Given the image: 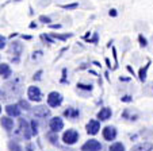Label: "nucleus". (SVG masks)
Masks as SVG:
<instances>
[{
	"mask_svg": "<svg viewBox=\"0 0 153 151\" xmlns=\"http://www.w3.org/2000/svg\"><path fill=\"white\" fill-rule=\"evenodd\" d=\"M90 37H91V32H90V31H88V32H87V34H85V35H84V37H83V38H84V39H85V41H87V39H88V38H90Z\"/></svg>",
	"mask_w": 153,
	"mask_h": 151,
	"instance_id": "79ce46f5",
	"label": "nucleus"
},
{
	"mask_svg": "<svg viewBox=\"0 0 153 151\" xmlns=\"http://www.w3.org/2000/svg\"><path fill=\"white\" fill-rule=\"evenodd\" d=\"M27 97H29L30 101H35V103H39L42 100V93H41V89L38 86H30L29 91H27Z\"/></svg>",
	"mask_w": 153,
	"mask_h": 151,
	"instance_id": "39448f33",
	"label": "nucleus"
},
{
	"mask_svg": "<svg viewBox=\"0 0 153 151\" xmlns=\"http://www.w3.org/2000/svg\"><path fill=\"white\" fill-rule=\"evenodd\" d=\"M8 148L11 151H22V148H20V146L16 142H14V140H11V142L8 143Z\"/></svg>",
	"mask_w": 153,
	"mask_h": 151,
	"instance_id": "4be33fe9",
	"label": "nucleus"
},
{
	"mask_svg": "<svg viewBox=\"0 0 153 151\" xmlns=\"http://www.w3.org/2000/svg\"><path fill=\"white\" fill-rule=\"evenodd\" d=\"M98 39H99V35H98V32H95L92 38H88L87 41H88L90 43H98Z\"/></svg>",
	"mask_w": 153,
	"mask_h": 151,
	"instance_id": "c756f323",
	"label": "nucleus"
},
{
	"mask_svg": "<svg viewBox=\"0 0 153 151\" xmlns=\"http://www.w3.org/2000/svg\"><path fill=\"white\" fill-rule=\"evenodd\" d=\"M30 29H37V23H30Z\"/></svg>",
	"mask_w": 153,
	"mask_h": 151,
	"instance_id": "a19ab883",
	"label": "nucleus"
},
{
	"mask_svg": "<svg viewBox=\"0 0 153 151\" xmlns=\"http://www.w3.org/2000/svg\"><path fill=\"white\" fill-rule=\"evenodd\" d=\"M26 151H33V147H31V146H27V148H26Z\"/></svg>",
	"mask_w": 153,
	"mask_h": 151,
	"instance_id": "a18cd8bd",
	"label": "nucleus"
},
{
	"mask_svg": "<svg viewBox=\"0 0 153 151\" xmlns=\"http://www.w3.org/2000/svg\"><path fill=\"white\" fill-rule=\"evenodd\" d=\"M0 124L4 127V130L6 131H11L12 127H14V120L11 119V116H3L0 117Z\"/></svg>",
	"mask_w": 153,
	"mask_h": 151,
	"instance_id": "ddd939ff",
	"label": "nucleus"
},
{
	"mask_svg": "<svg viewBox=\"0 0 153 151\" xmlns=\"http://www.w3.org/2000/svg\"><path fill=\"white\" fill-rule=\"evenodd\" d=\"M64 116L71 119V120H76L79 116H80V111L76 108H72V107H68V108L64 111Z\"/></svg>",
	"mask_w": 153,
	"mask_h": 151,
	"instance_id": "9b49d317",
	"label": "nucleus"
},
{
	"mask_svg": "<svg viewBox=\"0 0 153 151\" xmlns=\"http://www.w3.org/2000/svg\"><path fill=\"white\" fill-rule=\"evenodd\" d=\"M92 63H94V65H95V66H102V65H100V62H98V61H94Z\"/></svg>",
	"mask_w": 153,
	"mask_h": 151,
	"instance_id": "37998d69",
	"label": "nucleus"
},
{
	"mask_svg": "<svg viewBox=\"0 0 153 151\" xmlns=\"http://www.w3.org/2000/svg\"><path fill=\"white\" fill-rule=\"evenodd\" d=\"M121 116H122V119H127V120H130V122H136V120L138 119V115H130L129 109H125Z\"/></svg>",
	"mask_w": 153,
	"mask_h": 151,
	"instance_id": "f3484780",
	"label": "nucleus"
},
{
	"mask_svg": "<svg viewBox=\"0 0 153 151\" xmlns=\"http://www.w3.org/2000/svg\"><path fill=\"white\" fill-rule=\"evenodd\" d=\"M19 124H20V131H22V134H23V136H25V139H27L29 140L30 138H31V131H30V128H29V124H27V122L26 120H23V119H20L19 120Z\"/></svg>",
	"mask_w": 153,
	"mask_h": 151,
	"instance_id": "9d476101",
	"label": "nucleus"
},
{
	"mask_svg": "<svg viewBox=\"0 0 153 151\" xmlns=\"http://www.w3.org/2000/svg\"><path fill=\"white\" fill-rule=\"evenodd\" d=\"M22 38H23V39H31V37H30V35H23Z\"/></svg>",
	"mask_w": 153,
	"mask_h": 151,
	"instance_id": "c03bdc74",
	"label": "nucleus"
},
{
	"mask_svg": "<svg viewBox=\"0 0 153 151\" xmlns=\"http://www.w3.org/2000/svg\"><path fill=\"white\" fill-rule=\"evenodd\" d=\"M49 27L50 29H61V24H49Z\"/></svg>",
	"mask_w": 153,
	"mask_h": 151,
	"instance_id": "e433bc0d",
	"label": "nucleus"
},
{
	"mask_svg": "<svg viewBox=\"0 0 153 151\" xmlns=\"http://www.w3.org/2000/svg\"><path fill=\"white\" fill-rule=\"evenodd\" d=\"M12 74V70L10 68V65L7 63H0V76L3 78H8Z\"/></svg>",
	"mask_w": 153,
	"mask_h": 151,
	"instance_id": "2eb2a0df",
	"label": "nucleus"
},
{
	"mask_svg": "<svg viewBox=\"0 0 153 151\" xmlns=\"http://www.w3.org/2000/svg\"><path fill=\"white\" fill-rule=\"evenodd\" d=\"M108 151H126V148H125V144H123V143L115 142V143H113V144L110 146Z\"/></svg>",
	"mask_w": 153,
	"mask_h": 151,
	"instance_id": "a211bd4d",
	"label": "nucleus"
},
{
	"mask_svg": "<svg viewBox=\"0 0 153 151\" xmlns=\"http://www.w3.org/2000/svg\"><path fill=\"white\" fill-rule=\"evenodd\" d=\"M87 66H88V63H81L79 69H80V70H83V69H87Z\"/></svg>",
	"mask_w": 153,
	"mask_h": 151,
	"instance_id": "ea45409f",
	"label": "nucleus"
},
{
	"mask_svg": "<svg viewBox=\"0 0 153 151\" xmlns=\"http://www.w3.org/2000/svg\"><path fill=\"white\" fill-rule=\"evenodd\" d=\"M119 81H125V82H127V81H130V78L129 77H119Z\"/></svg>",
	"mask_w": 153,
	"mask_h": 151,
	"instance_id": "58836bf2",
	"label": "nucleus"
},
{
	"mask_svg": "<svg viewBox=\"0 0 153 151\" xmlns=\"http://www.w3.org/2000/svg\"><path fill=\"white\" fill-rule=\"evenodd\" d=\"M48 139L50 140V143H52L53 146H57L58 144V136H57V132H49V134L46 135Z\"/></svg>",
	"mask_w": 153,
	"mask_h": 151,
	"instance_id": "6ab92c4d",
	"label": "nucleus"
},
{
	"mask_svg": "<svg viewBox=\"0 0 153 151\" xmlns=\"http://www.w3.org/2000/svg\"><path fill=\"white\" fill-rule=\"evenodd\" d=\"M103 146L100 144V142H98L96 139H90L87 140L83 146H81V150L83 151H102Z\"/></svg>",
	"mask_w": 153,
	"mask_h": 151,
	"instance_id": "20e7f679",
	"label": "nucleus"
},
{
	"mask_svg": "<svg viewBox=\"0 0 153 151\" xmlns=\"http://www.w3.org/2000/svg\"><path fill=\"white\" fill-rule=\"evenodd\" d=\"M6 47V38L3 35H0V50Z\"/></svg>",
	"mask_w": 153,
	"mask_h": 151,
	"instance_id": "473e14b6",
	"label": "nucleus"
},
{
	"mask_svg": "<svg viewBox=\"0 0 153 151\" xmlns=\"http://www.w3.org/2000/svg\"><path fill=\"white\" fill-rule=\"evenodd\" d=\"M108 15H110V16H113V18H115L117 15H118V12H117L115 8H113V10H110V11H108Z\"/></svg>",
	"mask_w": 153,
	"mask_h": 151,
	"instance_id": "f704fd0d",
	"label": "nucleus"
},
{
	"mask_svg": "<svg viewBox=\"0 0 153 151\" xmlns=\"http://www.w3.org/2000/svg\"><path fill=\"white\" fill-rule=\"evenodd\" d=\"M49 127H50V130H52L53 132H60V131H62L64 130V122H62V119L61 117H58V116H56V117H52L50 119V123H49Z\"/></svg>",
	"mask_w": 153,
	"mask_h": 151,
	"instance_id": "0eeeda50",
	"label": "nucleus"
},
{
	"mask_svg": "<svg viewBox=\"0 0 153 151\" xmlns=\"http://www.w3.org/2000/svg\"><path fill=\"white\" fill-rule=\"evenodd\" d=\"M31 134L38 135V123L35 120H31Z\"/></svg>",
	"mask_w": 153,
	"mask_h": 151,
	"instance_id": "393cba45",
	"label": "nucleus"
},
{
	"mask_svg": "<svg viewBox=\"0 0 153 151\" xmlns=\"http://www.w3.org/2000/svg\"><path fill=\"white\" fill-rule=\"evenodd\" d=\"M77 89H81V91H85V92H91L94 89V86L91 84H81L79 82L77 84Z\"/></svg>",
	"mask_w": 153,
	"mask_h": 151,
	"instance_id": "412c9836",
	"label": "nucleus"
},
{
	"mask_svg": "<svg viewBox=\"0 0 153 151\" xmlns=\"http://www.w3.org/2000/svg\"><path fill=\"white\" fill-rule=\"evenodd\" d=\"M60 82L61 84H68V81H67V69H62V78H61Z\"/></svg>",
	"mask_w": 153,
	"mask_h": 151,
	"instance_id": "7c9ffc66",
	"label": "nucleus"
},
{
	"mask_svg": "<svg viewBox=\"0 0 153 151\" xmlns=\"http://www.w3.org/2000/svg\"><path fill=\"white\" fill-rule=\"evenodd\" d=\"M79 138H80V135H79V132L76 131V130L71 128V130H67V131L64 132L62 135V142L65 143L67 146H73L77 143Z\"/></svg>",
	"mask_w": 153,
	"mask_h": 151,
	"instance_id": "f257e3e1",
	"label": "nucleus"
},
{
	"mask_svg": "<svg viewBox=\"0 0 153 151\" xmlns=\"http://www.w3.org/2000/svg\"><path fill=\"white\" fill-rule=\"evenodd\" d=\"M138 42H140V46H141V47H146V46H148V41H146V38H145L142 34H140V35H138Z\"/></svg>",
	"mask_w": 153,
	"mask_h": 151,
	"instance_id": "b1692460",
	"label": "nucleus"
},
{
	"mask_svg": "<svg viewBox=\"0 0 153 151\" xmlns=\"http://www.w3.org/2000/svg\"><path fill=\"white\" fill-rule=\"evenodd\" d=\"M0 111H1V107H0Z\"/></svg>",
	"mask_w": 153,
	"mask_h": 151,
	"instance_id": "de8ad7c7",
	"label": "nucleus"
},
{
	"mask_svg": "<svg viewBox=\"0 0 153 151\" xmlns=\"http://www.w3.org/2000/svg\"><path fill=\"white\" fill-rule=\"evenodd\" d=\"M39 22L45 23V24H50V23H52V19H50L49 16H45V15H41V16H39Z\"/></svg>",
	"mask_w": 153,
	"mask_h": 151,
	"instance_id": "bb28decb",
	"label": "nucleus"
},
{
	"mask_svg": "<svg viewBox=\"0 0 153 151\" xmlns=\"http://www.w3.org/2000/svg\"><path fill=\"white\" fill-rule=\"evenodd\" d=\"M42 73H43L42 70H38L37 73L34 74V77H33V80H35V81H39V80H41V76H42Z\"/></svg>",
	"mask_w": 153,
	"mask_h": 151,
	"instance_id": "2f4dec72",
	"label": "nucleus"
},
{
	"mask_svg": "<svg viewBox=\"0 0 153 151\" xmlns=\"http://www.w3.org/2000/svg\"><path fill=\"white\" fill-rule=\"evenodd\" d=\"M20 105L19 104H8V105L6 107V112L8 116L11 117H18L20 116Z\"/></svg>",
	"mask_w": 153,
	"mask_h": 151,
	"instance_id": "6e6552de",
	"label": "nucleus"
},
{
	"mask_svg": "<svg viewBox=\"0 0 153 151\" xmlns=\"http://www.w3.org/2000/svg\"><path fill=\"white\" fill-rule=\"evenodd\" d=\"M117 128L114 127V125H106L103 130H102V135H103L104 140H107V142H113V140H115L117 138Z\"/></svg>",
	"mask_w": 153,
	"mask_h": 151,
	"instance_id": "7ed1b4c3",
	"label": "nucleus"
},
{
	"mask_svg": "<svg viewBox=\"0 0 153 151\" xmlns=\"http://www.w3.org/2000/svg\"><path fill=\"white\" fill-rule=\"evenodd\" d=\"M106 63H107V68L110 69V70H113V68H111V62H110V60H108V58H106Z\"/></svg>",
	"mask_w": 153,
	"mask_h": 151,
	"instance_id": "4c0bfd02",
	"label": "nucleus"
},
{
	"mask_svg": "<svg viewBox=\"0 0 153 151\" xmlns=\"http://www.w3.org/2000/svg\"><path fill=\"white\" fill-rule=\"evenodd\" d=\"M12 50H14V52H16L18 54H19V53L22 52V47H20V43H18V42H14V43H12Z\"/></svg>",
	"mask_w": 153,
	"mask_h": 151,
	"instance_id": "cd10ccee",
	"label": "nucleus"
},
{
	"mask_svg": "<svg viewBox=\"0 0 153 151\" xmlns=\"http://www.w3.org/2000/svg\"><path fill=\"white\" fill-rule=\"evenodd\" d=\"M149 66H150V61H148V63L145 66H142L141 69H140V71H138V78H140V81L141 82H145L146 81V74H148V69H149Z\"/></svg>",
	"mask_w": 153,
	"mask_h": 151,
	"instance_id": "dca6fc26",
	"label": "nucleus"
},
{
	"mask_svg": "<svg viewBox=\"0 0 153 151\" xmlns=\"http://www.w3.org/2000/svg\"><path fill=\"white\" fill-rule=\"evenodd\" d=\"M52 35V38H54V39H60V41H67L68 38L73 37V34H50Z\"/></svg>",
	"mask_w": 153,
	"mask_h": 151,
	"instance_id": "aec40b11",
	"label": "nucleus"
},
{
	"mask_svg": "<svg viewBox=\"0 0 153 151\" xmlns=\"http://www.w3.org/2000/svg\"><path fill=\"white\" fill-rule=\"evenodd\" d=\"M130 151H153V143L150 142L140 143V144H136L134 147H131Z\"/></svg>",
	"mask_w": 153,
	"mask_h": 151,
	"instance_id": "f8f14e48",
	"label": "nucleus"
},
{
	"mask_svg": "<svg viewBox=\"0 0 153 151\" xmlns=\"http://www.w3.org/2000/svg\"><path fill=\"white\" fill-rule=\"evenodd\" d=\"M126 69H127V71H129V73L130 74H131V76H133V77H134V76H136V73H134V70H133V68H131V66H126Z\"/></svg>",
	"mask_w": 153,
	"mask_h": 151,
	"instance_id": "c9c22d12",
	"label": "nucleus"
},
{
	"mask_svg": "<svg viewBox=\"0 0 153 151\" xmlns=\"http://www.w3.org/2000/svg\"><path fill=\"white\" fill-rule=\"evenodd\" d=\"M77 7H79V3H72V4H62L61 8H64V10H75V8H77Z\"/></svg>",
	"mask_w": 153,
	"mask_h": 151,
	"instance_id": "a878e982",
	"label": "nucleus"
},
{
	"mask_svg": "<svg viewBox=\"0 0 153 151\" xmlns=\"http://www.w3.org/2000/svg\"><path fill=\"white\" fill-rule=\"evenodd\" d=\"M111 116H113V111L108 107H103L98 112V120H100V122H107L108 119H111Z\"/></svg>",
	"mask_w": 153,
	"mask_h": 151,
	"instance_id": "1a4fd4ad",
	"label": "nucleus"
},
{
	"mask_svg": "<svg viewBox=\"0 0 153 151\" xmlns=\"http://www.w3.org/2000/svg\"><path fill=\"white\" fill-rule=\"evenodd\" d=\"M42 39L48 41V42H49V43H54V39H53V38H50L49 35H45V34H42Z\"/></svg>",
	"mask_w": 153,
	"mask_h": 151,
	"instance_id": "72a5a7b5",
	"label": "nucleus"
},
{
	"mask_svg": "<svg viewBox=\"0 0 153 151\" xmlns=\"http://www.w3.org/2000/svg\"><path fill=\"white\" fill-rule=\"evenodd\" d=\"M50 111L46 108L45 105H39V107H35L34 108V115L37 117H45V116H49Z\"/></svg>",
	"mask_w": 153,
	"mask_h": 151,
	"instance_id": "4468645a",
	"label": "nucleus"
},
{
	"mask_svg": "<svg viewBox=\"0 0 153 151\" xmlns=\"http://www.w3.org/2000/svg\"><path fill=\"white\" fill-rule=\"evenodd\" d=\"M62 94L58 93V92H50L49 94H48V104H49V107H52V108H57V107H60L61 104H62Z\"/></svg>",
	"mask_w": 153,
	"mask_h": 151,
	"instance_id": "f03ea898",
	"label": "nucleus"
},
{
	"mask_svg": "<svg viewBox=\"0 0 153 151\" xmlns=\"http://www.w3.org/2000/svg\"><path fill=\"white\" fill-rule=\"evenodd\" d=\"M19 105H20V108L22 109H25V111H30V103L27 101V100H20L19 101Z\"/></svg>",
	"mask_w": 153,
	"mask_h": 151,
	"instance_id": "5701e85b",
	"label": "nucleus"
},
{
	"mask_svg": "<svg viewBox=\"0 0 153 151\" xmlns=\"http://www.w3.org/2000/svg\"><path fill=\"white\" fill-rule=\"evenodd\" d=\"M100 130V120H90L85 125V131L88 135H96Z\"/></svg>",
	"mask_w": 153,
	"mask_h": 151,
	"instance_id": "423d86ee",
	"label": "nucleus"
},
{
	"mask_svg": "<svg viewBox=\"0 0 153 151\" xmlns=\"http://www.w3.org/2000/svg\"><path fill=\"white\" fill-rule=\"evenodd\" d=\"M90 73L94 74V76H98V74H96V71H94V70H90Z\"/></svg>",
	"mask_w": 153,
	"mask_h": 151,
	"instance_id": "49530a36",
	"label": "nucleus"
},
{
	"mask_svg": "<svg viewBox=\"0 0 153 151\" xmlns=\"http://www.w3.org/2000/svg\"><path fill=\"white\" fill-rule=\"evenodd\" d=\"M121 101L122 103H131V101H133V97L129 96V94H126V96L121 97Z\"/></svg>",
	"mask_w": 153,
	"mask_h": 151,
	"instance_id": "c85d7f7f",
	"label": "nucleus"
}]
</instances>
